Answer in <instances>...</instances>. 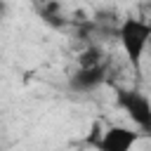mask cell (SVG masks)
Segmentation results:
<instances>
[{"mask_svg":"<svg viewBox=\"0 0 151 151\" xmlns=\"http://www.w3.org/2000/svg\"><path fill=\"white\" fill-rule=\"evenodd\" d=\"M118 38H120V45H123V52L127 54L130 64L134 68H139L142 64V57L151 42V24L144 21V19H123L120 28H118Z\"/></svg>","mask_w":151,"mask_h":151,"instance_id":"6da1fadb","label":"cell"},{"mask_svg":"<svg viewBox=\"0 0 151 151\" xmlns=\"http://www.w3.org/2000/svg\"><path fill=\"white\" fill-rule=\"evenodd\" d=\"M118 106L127 113V118L142 130L151 132V99L139 90H118Z\"/></svg>","mask_w":151,"mask_h":151,"instance_id":"7a4b0ae2","label":"cell"},{"mask_svg":"<svg viewBox=\"0 0 151 151\" xmlns=\"http://www.w3.org/2000/svg\"><path fill=\"white\" fill-rule=\"evenodd\" d=\"M142 132L125 127V125H111L101 132L99 139V151H132V146L139 142Z\"/></svg>","mask_w":151,"mask_h":151,"instance_id":"3957f363","label":"cell"},{"mask_svg":"<svg viewBox=\"0 0 151 151\" xmlns=\"http://www.w3.org/2000/svg\"><path fill=\"white\" fill-rule=\"evenodd\" d=\"M106 80V66H78L73 71V76L68 78V87L78 94H90L94 90H99Z\"/></svg>","mask_w":151,"mask_h":151,"instance_id":"277c9868","label":"cell"},{"mask_svg":"<svg viewBox=\"0 0 151 151\" xmlns=\"http://www.w3.org/2000/svg\"><path fill=\"white\" fill-rule=\"evenodd\" d=\"M99 64H104V52L94 45H90L78 54V66H99Z\"/></svg>","mask_w":151,"mask_h":151,"instance_id":"5b68a950","label":"cell"}]
</instances>
